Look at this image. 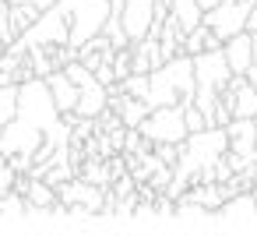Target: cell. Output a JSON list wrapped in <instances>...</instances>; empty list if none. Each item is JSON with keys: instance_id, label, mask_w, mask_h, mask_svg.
Returning <instances> with one entry per match:
<instances>
[{"instance_id": "3", "label": "cell", "mask_w": 257, "mask_h": 247, "mask_svg": "<svg viewBox=\"0 0 257 247\" xmlns=\"http://www.w3.org/2000/svg\"><path fill=\"white\" fill-rule=\"evenodd\" d=\"M57 8L67 15L71 25V46L78 50L81 43H88L92 36H99L113 15L109 0H57Z\"/></svg>"}, {"instance_id": "8", "label": "cell", "mask_w": 257, "mask_h": 247, "mask_svg": "<svg viewBox=\"0 0 257 247\" xmlns=\"http://www.w3.org/2000/svg\"><path fill=\"white\" fill-rule=\"evenodd\" d=\"M155 4L159 0H123V8H120V25L127 32L131 43L145 39L152 22H155Z\"/></svg>"}, {"instance_id": "22", "label": "cell", "mask_w": 257, "mask_h": 247, "mask_svg": "<svg viewBox=\"0 0 257 247\" xmlns=\"http://www.w3.org/2000/svg\"><path fill=\"white\" fill-rule=\"evenodd\" d=\"M211 4H218V0H197V8L204 11V8H211Z\"/></svg>"}, {"instance_id": "18", "label": "cell", "mask_w": 257, "mask_h": 247, "mask_svg": "<svg viewBox=\"0 0 257 247\" xmlns=\"http://www.w3.org/2000/svg\"><path fill=\"white\" fill-rule=\"evenodd\" d=\"M120 89H123V96L145 99V92H148V74H138V71H131V74L120 81Z\"/></svg>"}, {"instance_id": "11", "label": "cell", "mask_w": 257, "mask_h": 247, "mask_svg": "<svg viewBox=\"0 0 257 247\" xmlns=\"http://www.w3.org/2000/svg\"><path fill=\"white\" fill-rule=\"evenodd\" d=\"M106 103H109V89L99 81V78H92L88 85H81L78 89V106H74V113L78 117H99L102 110H106Z\"/></svg>"}, {"instance_id": "12", "label": "cell", "mask_w": 257, "mask_h": 247, "mask_svg": "<svg viewBox=\"0 0 257 247\" xmlns=\"http://www.w3.org/2000/svg\"><path fill=\"white\" fill-rule=\"evenodd\" d=\"M46 85H50V96H53V106L60 110V113H71L74 106H78V85L57 67V71H50L46 74Z\"/></svg>"}, {"instance_id": "4", "label": "cell", "mask_w": 257, "mask_h": 247, "mask_svg": "<svg viewBox=\"0 0 257 247\" xmlns=\"http://www.w3.org/2000/svg\"><path fill=\"white\" fill-rule=\"evenodd\" d=\"M71 43V25H67V15L53 4V8H46V11H39V18L15 39V46L18 50H36V46H46V50H53V46H67Z\"/></svg>"}, {"instance_id": "16", "label": "cell", "mask_w": 257, "mask_h": 247, "mask_svg": "<svg viewBox=\"0 0 257 247\" xmlns=\"http://www.w3.org/2000/svg\"><path fill=\"white\" fill-rule=\"evenodd\" d=\"M18 113V81H8V85H0V127L11 124Z\"/></svg>"}, {"instance_id": "9", "label": "cell", "mask_w": 257, "mask_h": 247, "mask_svg": "<svg viewBox=\"0 0 257 247\" xmlns=\"http://www.w3.org/2000/svg\"><path fill=\"white\" fill-rule=\"evenodd\" d=\"M225 138H229V152L257 162V120L253 117H232L225 124Z\"/></svg>"}, {"instance_id": "10", "label": "cell", "mask_w": 257, "mask_h": 247, "mask_svg": "<svg viewBox=\"0 0 257 247\" xmlns=\"http://www.w3.org/2000/svg\"><path fill=\"white\" fill-rule=\"evenodd\" d=\"M222 57H225V64H229V71L232 74H246V67H250V60H253V32H236V36H229L225 43H222Z\"/></svg>"}, {"instance_id": "17", "label": "cell", "mask_w": 257, "mask_h": 247, "mask_svg": "<svg viewBox=\"0 0 257 247\" xmlns=\"http://www.w3.org/2000/svg\"><path fill=\"white\" fill-rule=\"evenodd\" d=\"M0 215H29V201H25V194L8 191L4 198H0Z\"/></svg>"}, {"instance_id": "1", "label": "cell", "mask_w": 257, "mask_h": 247, "mask_svg": "<svg viewBox=\"0 0 257 247\" xmlns=\"http://www.w3.org/2000/svg\"><path fill=\"white\" fill-rule=\"evenodd\" d=\"M145 103H148V110L194 103V57L176 53V57L162 60L159 67H152V71H148Z\"/></svg>"}, {"instance_id": "6", "label": "cell", "mask_w": 257, "mask_h": 247, "mask_svg": "<svg viewBox=\"0 0 257 247\" xmlns=\"http://www.w3.org/2000/svg\"><path fill=\"white\" fill-rule=\"evenodd\" d=\"M250 4H253V0H218V4H211V8L201 11V22L211 29V36L218 43H225L229 36H236V32L246 29Z\"/></svg>"}, {"instance_id": "19", "label": "cell", "mask_w": 257, "mask_h": 247, "mask_svg": "<svg viewBox=\"0 0 257 247\" xmlns=\"http://www.w3.org/2000/svg\"><path fill=\"white\" fill-rule=\"evenodd\" d=\"M183 124H187V131H201V127H211L208 124V117L194 106V103H183Z\"/></svg>"}, {"instance_id": "13", "label": "cell", "mask_w": 257, "mask_h": 247, "mask_svg": "<svg viewBox=\"0 0 257 247\" xmlns=\"http://www.w3.org/2000/svg\"><path fill=\"white\" fill-rule=\"evenodd\" d=\"M215 215H222V219H257V198L250 191H239V194L225 198Z\"/></svg>"}, {"instance_id": "15", "label": "cell", "mask_w": 257, "mask_h": 247, "mask_svg": "<svg viewBox=\"0 0 257 247\" xmlns=\"http://www.w3.org/2000/svg\"><path fill=\"white\" fill-rule=\"evenodd\" d=\"M8 18H11L15 36H22V32L39 18V8H36V4H29V0H25V4H8Z\"/></svg>"}, {"instance_id": "7", "label": "cell", "mask_w": 257, "mask_h": 247, "mask_svg": "<svg viewBox=\"0 0 257 247\" xmlns=\"http://www.w3.org/2000/svg\"><path fill=\"white\" fill-rule=\"evenodd\" d=\"M43 141H46V134L36 124L22 120V117H15L11 124L0 127V152H4V155H29L32 159Z\"/></svg>"}, {"instance_id": "2", "label": "cell", "mask_w": 257, "mask_h": 247, "mask_svg": "<svg viewBox=\"0 0 257 247\" xmlns=\"http://www.w3.org/2000/svg\"><path fill=\"white\" fill-rule=\"evenodd\" d=\"M229 64H225V57H222V46L218 50H204V53H197L194 57V106L204 113V117H211V106H215V99H218V92L225 89V81H229ZM215 127V124H211Z\"/></svg>"}, {"instance_id": "14", "label": "cell", "mask_w": 257, "mask_h": 247, "mask_svg": "<svg viewBox=\"0 0 257 247\" xmlns=\"http://www.w3.org/2000/svg\"><path fill=\"white\" fill-rule=\"evenodd\" d=\"M222 43L211 36V29L204 25V22H197L194 29H187L183 32V53L187 57H197V53H204V50H218Z\"/></svg>"}, {"instance_id": "5", "label": "cell", "mask_w": 257, "mask_h": 247, "mask_svg": "<svg viewBox=\"0 0 257 247\" xmlns=\"http://www.w3.org/2000/svg\"><path fill=\"white\" fill-rule=\"evenodd\" d=\"M138 131H141V138L148 141V145H159V141H183L190 131H187V124H183V106H155V110H148V117L138 124Z\"/></svg>"}, {"instance_id": "21", "label": "cell", "mask_w": 257, "mask_h": 247, "mask_svg": "<svg viewBox=\"0 0 257 247\" xmlns=\"http://www.w3.org/2000/svg\"><path fill=\"white\" fill-rule=\"evenodd\" d=\"M18 36H15V29H11V18H8V8H0V43L4 46H11Z\"/></svg>"}, {"instance_id": "23", "label": "cell", "mask_w": 257, "mask_h": 247, "mask_svg": "<svg viewBox=\"0 0 257 247\" xmlns=\"http://www.w3.org/2000/svg\"><path fill=\"white\" fill-rule=\"evenodd\" d=\"M4 50H8V46H4V43H0V57H4Z\"/></svg>"}, {"instance_id": "20", "label": "cell", "mask_w": 257, "mask_h": 247, "mask_svg": "<svg viewBox=\"0 0 257 247\" xmlns=\"http://www.w3.org/2000/svg\"><path fill=\"white\" fill-rule=\"evenodd\" d=\"M15 170H11V159L4 155V152H0V198H4L8 191H15Z\"/></svg>"}, {"instance_id": "24", "label": "cell", "mask_w": 257, "mask_h": 247, "mask_svg": "<svg viewBox=\"0 0 257 247\" xmlns=\"http://www.w3.org/2000/svg\"><path fill=\"white\" fill-rule=\"evenodd\" d=\"M0 8H8V0H0Z\"/></svg>"}]
</instances>
